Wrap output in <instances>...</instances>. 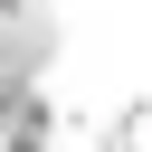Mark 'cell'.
Listing matches in <instances>:
<instances>
[{
	"label": "cell",
	"mask_w": 152,
	"mask_h": 152,
	"mask_svg": "<svg viewBox=\"0 0 152 152\" xmlns=\"http://www.w3.org/2000/svg\"><path fill=\"white\" fill-rule=\"evenodd\" d=\"M28 76V38L10 28V0H0V86H19Z\"/></svg>",
	"instance_id": "6da1fadb"
}]
</instances>
